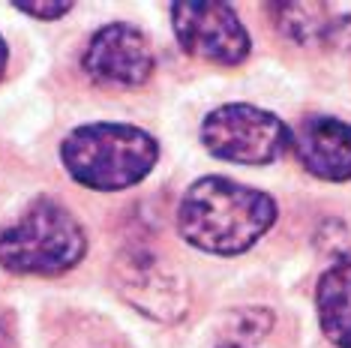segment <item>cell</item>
<instances>
[{
    "label": "cell",
    "mask_w": 351,
    "mask_h": 348,
    "mask_svg": "<svg viewBox=\"0 0 351 348\" xmlns=\"http://www.w3.org/2000/svg\"><path fill=\"white\" fill-rule=\"evenodd\" d=\"M60 160L82 186L114 192L147 177L159 160V145L130 123H87L66 136Z\"/></svg>",
    "instance_id": "obj_2"
},
{
    "label": "cell",
    "mask_w": 351,
    "mask_h": 348,
    "mask_svg": "<svg viewBox=\"0 0 351 348\" xmlns=\"http://www.w3.org/2000/svg\"><path fill=\"white\" fill-rule=\"evenodd\" d=\"M274 18L298 45H327L333 25V12L322 3H279L274 6Z\"/></svg>",
    "instance_id": "obj_10"
},
{
    "label": "cell",
    "mask_w": 351,
    "mask_h": 348,
    "mask_svg": "<svg viewBox=\"0 0 351 348\" xmlns=\"http://www.w3.org/2000/svg\"><path fill=\"white\" fill-rule=\"evenodd\" d=\"M3 69H6V42L0 39V78H3Z\"/></svg>",
    "instance_id": "obj_13"
},
{
    "label": "cell",
    "mask_w": 351,
    "mask_h": 348,
    "mask_svg": "<svg viewBox=\"0 0 351 348\" xmlns=\"http://www.w3.org/2000/svg\"><path fill=\"white\" fill-rule=\"evenodd\" d=\"M171 25L183 51L193 58L237 66L250 58V34L226 3H174Z\"/></svg>",
    "instance_id": "obj_6"
},
{
    "label": "cell",
    "mask_w": 351,
    "mask_h": 348,
    "mask_svg": "<svg viewBox=\"0 0 351 348\" xmlns=\"http://www.w3.org/2000/svg\"><path fill=\"white\" fill-rule=\"evenodd\" d=\"M3 345H6V327L0 324V348H3Z\"/></svg>",
    "instance_id": "obj_14"
},
{
    "label": "cell",
    "mask_w": 351,
    "mask_h": 348,
    "mask_svg": "<svg viewBox=\"0 0 351 348\" xmlns=\"http://www.w3.org/2000/svg\"><path fill=\"white\" fill-rule=\"evenodd\" d=\"M298 160L322 180H351V123L337 117H306L291 132Z\"/></svg>",
    "instance_id": "obj_8"
},
{
    "label": "cell",
    "mask_w": 351,
    "mask_h": 348,
    "mask_svg": "<svg viewBox=\"0 0 351 348\" xmlns=\"http://www.w3.org/2000/svg\"><path fill=\"white\" fill-rule=\"evenodd\" d=\"M234 324L241 327V334L246 339H255V336H265L267 334L270 324H274V319H270V312H265V310H246V312L234 315Z\"/></svg>",
    "instance_id": "obj_11"
},
{
    "label": "cell",
    "mask_w": 351,
    "mask_h": 348,
    "mask_svg": "<svg viewBox=\"0 0 351 348\" xmlns=\"http://www.w3.org/2000/svg\"><path fill=\"white\" fill-rule=\"evenodd\" d=\"M84 73L106 87H138L154 75V49L132 25H108L87 42Z\"/></svg>",
    "instance_id": "obj_7"
},
{
    "label": "cell",
    "mask_w": 351,
    "mask_h": 348,
    "mask_svg": "<svg viewBox=\"0 0 351 348\" xmlns=\"http://www.w3.org/2000/svg\"><path fill=\"white\" fill-rule=\"evenodd\" d=\"M87 252L82 223L63 204L36 199L15 223L0 232V264L25 276H58Z\"/></svg>",
    "instance_id": "obj_3"
},
{
    "label": "cell",
    "mask_w": 351,
    "mask_h": 348,
    "mask_svg": "<svg viewBox=\"0 0 351 348\" xmlns=\"http://www.w3.org/2000/svg\"><path fill=\"white\" fill-rule=\"evenodd\" d=\"M21 12L34 15V18H60L73 10V3H15Z\"/></svg>",
    "instance_id": "obj_12"
},
{
    "label": "cell",
    "mask_w": 351,
    "mask_h": 348,
    "mask_svg": "<svg viewBox=\"0 0 351 348\" xmlns=\"http://www.w3.org/2000/svg\"><path fill=\"white\" fill-rule=\"evenodd\" d=\"M202 145L226 162L267 165L276 162L285 147H291V129L265 108L231 102L207 114Z\"/></svg>",
    "instance_id": "obj_4"
},
{
    "label": "cell",
    "mask_w": 351,
    "mask_h": 348,
    "mask_svg": "<svg viewBox=\"0 0 351 348\" xmlns=\"http://www.w3.org/2000/svg\"><path fill=\"white\" fill-rule=\"evenodd\" d=\"M222 348H237V345H222Z\"/></svg>",
    "instance_id": "obj_15"
},
{
    "label": "cell",
    "mask_w": 351,
    "mask_h": 348,
    "mask_svg": "<svg viewBox=\"0 0 351 348\" xmlns=\"http://www.w3.org/2000/svg\"><path fill=\"white\" fill-rule=\"evenodd\" d=\"M315 303L324 336L337 348H351V258L333 261L322 273Z\"/></svg>",
    "instance_id": "obj_9"
},
{
    "label": "cell",
    "mask_w": 351,
    "mask_h": 348,
    "mask_svg": "<svg viewBox=\"0 0 351 348\" xmlns=\"http://www.w3.org/2000/svg\"><path fill=\"white\" fill-rule=\"evenodd\" d=\"M114 286L147 319L178 321L189 306L183 276L145 243H126L114 261Z\"/></svg>",
    "instance_id": "obj_5"
},
{
    "label": "cell",
    "mask_w": 351,
    "mask_h": 348,
    "mask_svg": "<svg viewBox=\"0 0 351 348\" xmlns=\"http://www.w3.org/2000/svg\"><path fill=\"white\" fill-rule=\"evenodd\" d=\"M276 219L270 195L226 177H202L178 208V228L186 243L213 256H237L258 243Z\"/></svg>",
    "instance_id": "obj_1"
}]
</instances>
